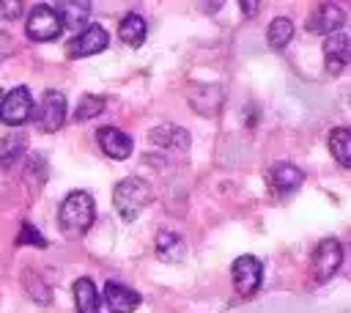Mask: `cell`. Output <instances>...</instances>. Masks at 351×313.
<instances>
[{"mask_svg": "<svg viewBox=\"0 0 351 313\" xmlns=\"http://www.w3.org/2000/svg\"><path fill=\"white\" fill-rule=\"evenodd\" d=\"M151 203V187L148 181H143L140 176H129L123 181L115 184V192H112V206L115 211L121 214V220L132 222L137 220V214Z\"/></svg>", "mask_w": 351, "mask_h": 313, "instance_id": "obj_2", "label": "cell"}, {"mask_svg": "<svg viewBox=\"0 0 351 313\" xmlns=\"http://www.w3.org/2000/svg\"><path fill=\"white\" fill-rule=\"evenodd\" d=\"M156 253H159V258L162 261H181L184 258V253H186V247H184V239L178 236V233H173V231H159V236H156Z\"/></svg>", "mask_w": 351, "mask_h": 313, "instance_id": "obj_19", "label": "cell"}, {"mask_svg": "<svg viewBox=\"0 0 351 313\" xmlns=\"http://www.w3.org/2000/svg\"><path fill=\"white\" fill-rule=\"evenodd\" d=\"M16 244H36V247H44L47 244V239L36 231V228H30L27 222L22 225V231H19V239H16Z\"/></svg>", "mask_w": 351, "mask_h": 313, "instance_id": "obj_23", "label": "cell"}, {"mask_svg": "<svg viewBox=\"0 0 351 313\" xmlns=\"http://www.w3.org/2000/svg\"><path fill=\"white\" fill-rule=\"evenodd\" d=\"M55 11H58V16H60V22H63V27H71V30H82V27H88V16H90V3H77V0H66V3H58L55 5Z\"/></svg>", "mask_w": 351, "mask_h": 313, "instance_id": "obj_14", "label": "cell"}, {"mask_svg": "<svg viewBox=\"0 0 351 313\" xmlns=\"http://www.w3.org/2000/svg\"><path fill=\"white\" fill-rule=\"evenodd\" d=\"M148 140H151V146H156L162 151H173V148L186 151L189 148V135L181 126H173V124H162V126L151 129Z\"/></svg>", "mask_w": 351, "mask_h": 313, "instance_id": "obj_13", "label": "cell"}, {"mask_svg": "<svg viewBox=\"0 0 351 313\" xmlns=\"http://www.w3.org/2000/svg\"><path fill=\"white\" fill-rule=\"evenodd\" d=\"M96 140H99V148H101L110 159H126V156L132 154V148H134L132 137H129L126 132L115 129V126H101V129L96 132Z\"/></svg>", "mask_w": 351, "mask_h": 313, "instance_id": "obj_12", "label": "cell"}, {"mask_svg": "<svg viewBox=\"0 0 351 313\" xmlns=\"http://www.w3.org/2000/svg\"><path fill=\"white\" fill-rule=\"evenodd\" d=\"M329 151L343 167L351 170V129L348 126H337L329 132Z\"/></svg>", "mask_w": 351, "mask_h": 313, "instance_id": "obj_18", "label": "cell"}, {"mask_svg": "<svg viewBox=\"0 0 351 313\" xmlns=\"http://www.w3.org/2000/svg\"><path fill=\"white\" fill-rule=\"evenodd\" d=\"M266 38H269V47H274V49L288 47V41L293 38V22H291L288 16H274V19L269 22Z\"/></svg>", "mask_w": 351, "mask_h": 313, "instance_id": "obj_20", "label": "cell"}, {"mask_svg": "<svg viewBox=\"0 0 351 313\" xmlns=\"http://www.w3.org/2000/svg\"><path fill=\"white\" fill-rule=\"evenodd\" d=\"M343 25H346V11L337 3H321V5H315V11L307 19V27L313 33H321V36H332Z\"/></svg>", "mask_w": 351, "mask_h": 313, "instance_id": "obj_10", "label": "cell"}, {"mask_svg": "<svg viewBox=\"0 0 351 313\" xmlns=\"http://www.w3.org/2000/svg\"><path fill=\"white\" fill-rule=\"evenodd\" d=\"M313 277L315 283H326L343 264V247L337 239H321L313 250Z\"/></svg>", "mask_w": 351, "mask_h": 313, "instance_id": "obj_4", "label": "cell"}, {"mask_svg": "<svg viewBox=\"0 0 351 313\" xmlns=\"http://www.w3.org/2000/svg\"><path fill=\"white\" fill-rule=\"evenodd\" d=\"M22 14V3L19 0H0V16L3 19H16Z\"/></svg>", "mask_w": 351, "mask_h": 313, "instance_id": "obj_24", "label": "cell"}, {"mask_svg": "<svg viewBox=\"0 0 351 313\" xmlns=\"http://www.w3.org/2000/svg\"><path fill=\"white\" fill-rule=\"evenodd\" d=\"M25 30H27V36L33 41H52V38L60 36L63 22H60V16H58V11L52 5L38 3V5L30 8L27 22H25Z\"/></svg>", "mask_w": 351, "mask_h": 313, "instance_id": "obj_3", "label": "cell"}, {"mask_svg": "<svg viewBox=\"0 0 351 313\" xmlns=\"http://www.w3.org/2000/svg\"><path fill=\"white\" fill-rule=\"evenodd\" d=\"M145 33H148V27H145V19L140 16V14H126L123 19H121V25H118V38L126 44V47H143V41H145Z\"/></svg>", "mask_w": 351, "mask_h": 313, "instance_id": "obj_16", "label": "cell"}, {"mask_svg": "<svg viewBox=\"0 0 351 313\" xmlns=\"http://www.w3.org/2000/svg\"><path fill=\"white\" fill-rule=\"evenodd\" d=\"M74 305H77V313H99L101 302H99V291L90 277L74 280Z\"/></svg>", "mask_w": 351, "mask_h": 313, "instance_id": "obj_17", "label": "cell"}, {"mask_svg": "<svg viewBox=\"0 0 351 313\" xmlns=\"http://www.w3.org/2000/svg\"><path fill=\"white\" fill-rule=\"evenodd\" d=\"M101 110H104V96H82V102L74 110V118L77 121H88V118L99 115Z\"/></svg>", "mask_w": 351, "mask_h": 313, "instance_id": "obj_22", "label": "cell"}, {"mask_svg": "<svg viewBox=\"0 0 351 313\" xmlns=\"http://www.w3.org/2000/svg\"><path fill=\"white\" fill-rule=\"evenodd\" d=\"M25 146H27V137L22 132H11V135L0 137V165L8 167L11 162H16L25 151Z\"/></svg>", "mask_w": 351, "mask_h": 313, "instance_id": "obj_21", "label": "cell"}, {"mask_svg": "<svg viewBox=\"0 0 351 313\" xmlns=\"http://www.w3.org/2000/svg\"><path fill=\"white\" fill-rule=\"evenodd\" d=\"M33 115V96L25 85L11 88L3 99H0V121L5 126H19Z\"/></svg>", "mask_w": 351, "mask_h": 313, "instance_id": "obj_5", "label": "cell"}, {"mask_svg": "<svg viewBox=\"0 0 351 313\" xmlns=\"http://www.w3.org/2000/svg\"><path fill=\"white\" fill-rule=\"evenodd\" d=\"M269 181H271V187H274L277 192H293V189L304 181V176H302V170H299L296 165H291V162H274L271 170H269Z\"/></svg>", "mask_w": 351, "mask_h": 313, "instance_id": "obj_15", "label": "cell"}, {"mask_svg": "<svg viewBox=\"0 0 351 313\" xmlns=\"http://www.w3.org/2000/svg\"><path fill=\"white\" fill-rule=\"evenodd\" d=\"M230 275H233V288L241 297H250V294L258 291V286L263 280V264L255 255H241V258L233 261Z\"/></svg>", "mask_w": 351, "mask_h": 313, "instance_id": "obj_6", "label": "cell"}, {"mask_svg": "<svg viewBox=\"0 0 351 313\" xmlns=\"http://www.w3.org/2000/svg\"><path fill=\"white\" fill-rule=\"evenodd\" d=\"M93 217H96V203H93V195L85 192V189H74L63 198L60 209H58V225H60V233L66 239H77L82 236L90 225H93Z\"/></svg>", "mask_w": 351, "mask_h": 313, "instance_id": "obj_1", "label": "cell"}, {"mask_svg": "<svg viewBox=\"0 0 351 313\" xmlns=\"http://www.w3.org/2000/svg\"><path fill=\"white\" fill-rule=\"evenodd\" d=\"M110 44V36L101 25H88L82 27L69 44H66V55L69 58H88V55H96L101 49H107Z\"/></svg>", "mask_w": 351, "mask_h": 313, "instance_id": "obj_7", "label": "cell"}, {"mask_svg": "<svg viewBox=\"0 0 351 313\" xmlns=\"http://www.w3.org/2000/svg\"><path fill=\"white\" fill-rule=\"evenodd\" d=\"M351 60V36L332 33L324 38V66L329 74H340Z\"/></svg>", "mask_w": 351, "mask_h": 313, "instance_id": "obj_9", "label": "cell"}, {"mask_svg": "<svg viewBox=\"0 0 351 313\" xmlns=\"http://www.w3.org/2000/svg\"><path fill=\"white\" fill-rule=\"evenodd\" d=\"M63 121H66V96L60 91H47L36 110V124L44 132H58Z\"/></svg>", "mask_w": 351, "mask_h": 313, "instance_id": "obj_8", "label": "cell"}, {"mask_svg": "<svg viewBox=\"0 0 351 313\" xmlns=\"http://www.w3.org/2000/svg\"><path fill=\"white\" fill-rule=\"evenodd\" d=\"M104 305L112 313H134L140 308V294L118 280H107L104 286Z\"/></svg>", "mask_w": 351, "mask_h": 313, "instance_id": "obj_11", "label": "cell"}, {"mask_svg": "<svg viewBox=\"0 0 351 313\" xmlns=\"http://www.w3.org/2000/svg\"><path fill=\"white\" fill-rule=\"evenodd\" d=\"M258 8H261L258 3H241V11H244L247 16H255V14H258Z\"/></svg>", "mask_w": 351, "mask_h": 313, "instance_id": "obj_25", "label": "cell"}]
</instances>
